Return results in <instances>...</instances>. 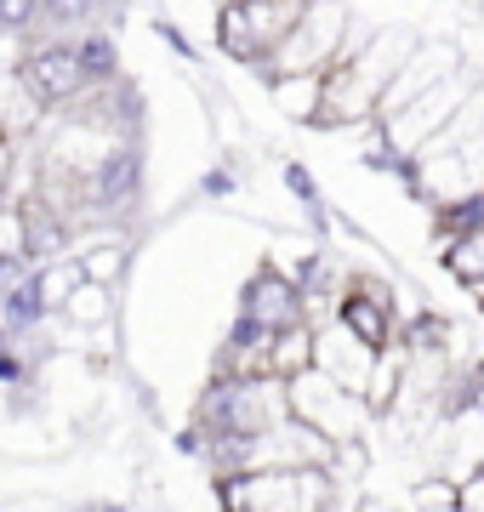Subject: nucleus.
<instances>
[{"mask_svg": "<svg viewBox=\"0 0 484 512\" xmlns=\"http://www.w3.org/2000/svg\"><path fill=\"white\" fill-rule=\"evenodd\" d=\"M240 319L257 325L262 336H280V330L308 325V319H302V285L285 279L280 268H257L240 291Z\"/></svg>", "mask_w": 484, "mask_h": 512, "instance_id": "4", "label": "nucleus"}, {"mask_svg": "<svg viewBox=\"0 0 484 512\" xmlns=\"http://www.w3.org/2000/svg\"><path fill=\"white\" fill-rule=\"evenodd\" d=\"M63 319H69L75 330H109L114 325V291L109 285H80V291L69 296Z\"/></svg>", "mask_w": 484, "mask_h": 512, "instance_id": "11", "label": "nucleus"}, {"mask_svg": "<svg viewBox=\"0 0 484 512\" xmlns=\"http://www.w3.org/2000/svg\"><path fill=\"white\" fill-rule=\"evenodd\" d=\"M23 376H29V365H23V353H18V348H6V353H0V382L12 387V382H23Z\"/></svg>", "mask_w": 484, "mask_h": 512, "instance_id": "14", "label": "nucleus"}, {"mask_svg": "<svg viewBox=\"0 0 484 512\" xmlns=\"http://www.w3.org/2000/svg\"><path fill=\"white\" fill-rule=\"evenodd\" d=\"M268 92H274V103H280L285 120L319 126V109H325V74H297V80H274Z\"/></svg>", "mask_w": 484, "mask_h": 512, "instance_id": "9", "label": "nucleus"}, {"mask_svg": "<svg viewBox=\"0 0 484 512\" xmlns=\"http://www.w3.org/2000/svg\"><path fill=\"white\" fill-rule=\"evenodd\" d=\"M200 194H234V171H205V183H200Z\"/></svg>", "mask_w": 484, "mask_h": 512, "instance_id": "15", "label": "nucleus"}, {"mask_svg": "<svg viewBox=\"0 0 484 512\" xmlns=\"http://www.w3.org/2000/svg\"><path fill=\"white\" fill-rule=\"evenodd\" d=\"M445 274L462 285V291H473V285H484V234H467V239H450L445 251Z\"/></svg>", "mask_w": 484, "mask_h": 512, "instance_id": "12", "label": "nucleus"}, {"mask_svg": "<svg viewBox=\"0 0 484 512\" xmlns=\"http://www.w3.org/2000/svg\"><path fill=\"white\" fill-rule=\"evenodd\" d=\"M80 512H126V507H109V501H103V507H80Z\"/></svg>", "mask_w": 484, "mask_h": 512, "instance_id": "16", "label": "nucleus"}, {"mask_svg": "<svg viewBox=\"0 0 484 512\" xmlns=\"http://www.w3.org/2000/svg\"><path fill=\"white\" fill-rule=\"evenodd\" d=\"M80 274H86V285H109V291H120V279H126L131 268V239L114 234V239H92V245H80Z\"/></svg>", "mask_w": 484, "mask_h": 512, "instance_id": "6", "label": "nucleus"}, {"mask_svg": "<svg viewBox=\"0 0 484 512\" xmlns=\"http://www.w3.org/2000/svg\"><path fill=\"white\" fill-rule=\"evenodd\" d=\"M217 46H223L234 63H245V69H257V63H262L257 29H251V18H245V0H234V6H217Z\"/></svg>", "mask_w": 484, "mask_h": 512, "instance_id": "10", "label": "nucleus"}, {"mask_svg": "<svg viewBox=\"0 0 484 512\" xmlns=\"http://www.w3.org/2000/svg\"><path fill=\"white\" fill-rule=\"evenodd\" d=\"M314 370H319V376H331L336 387H348V393L365 404V387H371L376 353L359 348V342H354L342 325H325V330H314Z\"/></svg>", "mask_w": 484, "mask_h": 512, "instance_id": "5", "label": "nucleus"}, {"mask_svg": "<svg viewBox=\"0 0 484 512\" xmlns=\"http://www.w3.org/2000/svg\"><path fill=\"white\" fill-rule=\"evenodd\" d=\"M285 399H291V421L297 427H308V433H319L325 444H359V433H365V404L348 393V387H336L331 376H319V370H308V376H297V382H285Z\"/></svg>", "mask_w": 484, "mask_h": 512, "instance_id": "3", "label": "nucleus"}, {"mask_svg": "<svg viewBox=\"0 0 484 512\" xmlns=\"http://www.w3.org/2000/svg\"><path fill=\"white\" fill-rule=\"evenodd\" d=\"M245 18H251L257 46H262V57H268L302 23V0H245ZM257 69H262V63H257Z\"/></svg>", "mask_w": 484, "mask_h": 512, "instance_id": "7", "label": "nucleus"}, {"mask_svg": "<svg viewBox=\"0 0 484 512\" xmlns=\"http://www.w3.org/2000/svg\"><path fill=\"white\" fill-rule=\"evenodd\" d=\"M342 484L319 467H291V473H245L217 484L223 512H331Z\"/></svg>", "mask_w": 484, "mask_h": 512, "instance_id": "1", "label": "nucleus"}, {"mask_svg": "<svg viewBox=\"0 0 484 512\" xmlns=\"http://www.w3.org/2000/svg\"><path fill=\"white\" fill-rule=\"evenodd\" d=\"M342 35H348V6H325V0H308L302 6V23L291 35L262 57V80H297V74H325L342 52Z\"/></svg>", "mask_w": 484, "mask_h": 512, "instance_id": "2", "label": "nucleus"}, {"mask_svg": "<svg viewBox=\"0 0 484 512\" xmlns=\"http://www.w3.org/2000/svg\"><path fill=\"white\" fill-rule=\"evenodd\" d=\"M268 370H274V382H297L314 370V325H297V330H280L274 342H268Z\"/></svg>", "mask_w": 484, "mask_h": 512, "instance_id": "8", "label": "nucleus"}, {"mask_svg": "<svg viewBox=\"0 0 484 512\" xmlns=\"http://www.w3.org/2000/svg\"><path fill=\"white\" fill-rule=\"evenodd\" d=\"M285 188H291V200L308 205V217H314V228H319V222H325V200H319V188H314V171L291 160L285 165Z\"/></svg>", "mask_w": 484, "mask_h": 512, "instance_id": "13", "label": "nucleus"}]
</instances>
